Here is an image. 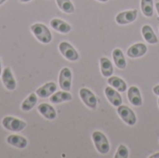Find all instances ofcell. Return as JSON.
<instances>
[{
    "label": "cell",
    "mask_w": 159,
    "mask_h": 158,
    "mask_svg": "<svg viewBox=\"0 0 159 158\" xmlns=\"http://www.w3.org/2000/svg\"><path fill=\"white\" fill-rule=\"evenodd\" d=\"M31 31L35 38L43 44H48L52 40V34L49 29L43 23L33 24L31 26Z\"/></svg>",
    "instance_id": "6da1fadb"
},
{
    "label": "cell",
    "mask_w": 159,
    "mask_h": 158,
    "mask_svg": "<svg viewBox=\"0 0 159 158\" xmlns=\"http://www.w3.org/2000/svg\"><path fill=\"white\" fill-rule=\"evenodd\" d=\"M92 140L97 151L102 155H106L110 151L109 142L106 136L101 131H94L92 133Z\"/></svg>",
    "instance_id": "7a4b0ae2"
},
{
    "label": "cell",
    "mask_w": 159,
    "mask_h": 158,
    "mask_svg": "<svg viewBox=\"0 0 159 158\" xmlns=\"http://www.w3.org/2000/svg\"><path fill=\"white\" fill-rule=\"evenodd\" d=\"M26 122L13 116H6L2 119V126L9 131L19 132L26 128Z\"/></svg>",
    "instance_id": "3957f363"
},
{
    "label": "cell",
    "mask_w": 159,
    "mask_h": 158,
    "mask_svg": "<svg viewBox=\"0 0 159 158\" xmlns=\"http://www.w3.org/2000/svg\"><path fill=\"white\" fill-rule=\"evenodd\" d=\"M59 50L61 54L70 61H75L79 59V54L76 49L68 42H61L59 45Z\"/></svg>",
    "instance_id": "277c9868"
},
{
    "label": "cell",
    "mask_w": 159,
    "mask_h": 158,
    "mask_svg": "<svg viewBox=\"0 0 159 158\" xmlns=\"http://www.w3.org/2000/svg\"><path fill=\"white\" fill-rule=\"evenodd\" d=\"M117 113L121 119L129 126H134L137 122V117L134 112L126 105H120L117 107Z\"/></svg>",
    "instance_id": "5b68a950"
},
{
    "label": "cell",
    "mask_w": 159,
    "mask_h": 158,
    "mask_svg": "<svg viewBox=\"0 0 159 158\" xmlns=\"http://www.w3.org/2000/svg\"><path fill=\"white\" fill-rule=\"evenodd\" d=\"M79 95L80 98L82 100V102L90 109H96L97 107V103H98V100L95 96V94L89 90V88H82L79 90Z\"/></svg>",
    "instance_id": "8992f818"
},
{
    "label": "cell",
    "mask_w": 159,
    "mask_h": 158,
    "mask_svg": "<svg viewBox=\"0 0 159 158\" xmlns=\"http://www.w3.org/2000/svg\"><path fill=\"white\" fill-rule=\"evenodd\" d=\"M59 84L62 90L70 91L72 87V72L68 67H64L61 70L59 75Z\"/></svg>",
    "instance_id": "52a82bcc"
},
{
    "label": "cell",
    "mask_w": 159,
    "mask_h": 158,
    "mask_svg": "<svg viewBox=\"0 0 159 158\" xmlns=\"http://www.w3.org/2000/svg\"><path fill=\"white\" fill-rule=\"evenodd\" d=\"M137 14H138V11L136 9L120 12V13H118L116 15V21L120 25H125V24L131 23L137 19Z\"/></svg>",
    "instance_id": "ba28073f"
},
{
    "label": "cell",
    "mask_w": 159,
    "mask_h": 158,
    "mask_svg": "<svg viewBox=\"0 0 159 158\" xmlns=\"http://www.w3.org/2000/svg\"><path fill=\"white\" fill-rule=\"evenodd\" d=\"M1 77H2V82H3V85L5 86V88L7 89V90H14L16 88V80L13 76V74H12V71L10 69V67H6L3 71H2V74H1Z\"/></svg>",
    "instance_id": "9c48e42d"
},
{
    "label": "cell",
    "mask_w": 159,
    "mask_h": 158,
    "mask_svg": "<svg viewBox=\"0 0 159 158\" xmlns=\"http://www.w3.org/2000/svg\"><path fill=\"white\" fill-rule=\"evenodd\" d=\"M104 93L106 98L108 99V101L110 102V103L115 106V107H118L122 104V97L121 95L115 90L113 88L111 87H106L104 89Z\"/></svg>",
    "instance_id": "30bf717a"
},
{
    "label": "cell",
    "mask_w": 159,
    "mask_h": 158,
    "mask_svg": "<svg viewBox=\"0 0 159 158\" xmlns=\"http://www.w3.org/2000/svg\"><path fill=\"white\" fill-rule=\"evenodd\" d=\"M57 90V85L54 82H48L36 89V95L40 98L50 97Z\"/></svg>",
    "instance_id": "8fae6325"
},
{
    "label": "cell",
    "mask_w": 159,
    "mask_h": 158,
    "mask_svg": "<svg viewBox=\"0 0 159 158\" xmlns=\"http://www.w3.org/2000/svg\"><path fill=\"white\" fill-rule=\"evenodd\" d=\"M39 114L48 120H54L57 116L55 109L48 103H41L37 106Z\"/></svg>",
    "instance_id": "7c38bea8"
},
{
    "label": "cell",
    "mask_w": 159,
    "mask_h": 158,
    "mask_svg": "<svg viewBox=\"0 0 159 158\" xmlns=\"http://www.w3.org/2000/svg\"><path fill=\"white\" fill-rule=\"evenodd\" d=\"M147 52V47L143 43H137L132 45L127 51V54L130 58H140L146 54Z\"/></svg>",
    "instance_id": "4fadbf2b"
},
{
    "label": "cell",
    "mask_w": 159,
    "mask_h": 158,
    "mask_svg": "<svg viewBox=\"0 0 159 158\" xmlns=\"http://www.w3.org/2000/svg\"><path fill=\"white\" fill-rule=\"evenodd\" d=\"M7 142L11 146H14L19 149H24L28 145V141L26 140V138L16 134L9 135L7 138Z\"/></svg>",
    "instance_id": "5bb4252c"
},
{
    "label": "cell",
    "mask_w": 159,
    "mask_h": 158,
    "mask_svg": "<svg viewBox=\"0 0 159 158\" xmlns=\"http://www.w3.org/2000/svg\"><path fill=\"white\" fill-rule=\"evenodd\" d=\"M128 99L130 103L134 106H142L143 99L140 89L137 87H130L128 91Z\"/></svg>",
    "instance_id": "9a60e30c"
},
{
    "label": "cell",
    "mask_w": 159,
    "mask_h": 158,
    "mask_svg": "<svg viewBox=\"0 0 159 158\" xmlns=\"http://www.w3.org/2000/svg\"><path fill=\"white\" fill-rule=\"evenodd\" d=\"M50 26L55 31L61 33V34H68L72 30L71 25L61 19H52L50 20Z\"/></svg>",
    "instance_id": "2e32d148"
},
{
    "label": "cell",
    "mask_w": 159,
    "mask_h": 158,
    "mask_svg": "<svg viewBox=\"0 0 159 158\" xmlns=\"http://www.w3.org/2000/svg\"><path fill=\"white\" fill-rule=\"evenodd\" d=\"M50 102L54 104H59L64 102H70L72 100V95L69 93V91H58L56 93H53L50 96Z\"/></svg>",
    "instance_id": "e0dca14e"
},
{
    "label": "cell",
    "mask_w": 159,
    "mask_h": 158,
    "mask_svg": "<svg viewBox=\"0 0 159 158\" xmlns=\"http://www.w3.org/2000/svg\"><path fill=\"white\" fill-rule=\"evenodd\" d=\"M100 64H101L102 74L104 77H110L114 73V67H113L111 61L108 58L102 57L100 59Z\"/></svg>",
    "instance_id": "ac0fdd59"
},
{
    "label": "cell",
    "mask_w": 159,
    "mask_h": 158,
    "mask_svg": "<svg viewBox=\"0 0 159 158\" xmlns=\"http://www.w3.org/2000/svg\"><path fill=\"white\" fill-rule=\"evenodd\" d=\"M142 33H143V38L146 40V42H148L149 44H157L158 42V39L154 32V30L152 29V27L150 25H143L142 28Z\"/></svg>",
    "instance_id": "d6986e66"
},
{
    "label": "cell",
    "mask_w": 159,
    "mask_h": 158,
    "mask_svg": "<svg viewBox=\"0 0 159 158\" xmlns=\"http://www.w3.org/2000/svg\"><path fill=\"white\" fill-rule=\"evenodd\" d=\"M108 84L119 92H125L127 90L126 82L117 76H110L108 79Z\"/></svg>",
    "instance_id": "ffe728a7"
},
{
    "label": "cell",
    "mask_w": 159,
    "mask_h": 158,
    "mask_svg": "<svg viewBox=\"0 0 159 158\" xmlns=\"http://www.w3.org/2000/svg\"><path fill=\"white\" fill-rule=\"evenodd\" d=\"M37 102V95L36 93H31L21 103L20 108L23 112H29L32 110Z\"/></svg>",
    "instance_id": "44dd1931"
},
{
    "label": "cell",
    "mask_w": 159,
    "mask_h": 158,
    "mask_svg": "<svg viewBox=\"0 0 159 158\" xmlns=\"http://www.w3.org/2000/svg\"><path fill=\"white\" fill-rule=\"evenodd\" d=\"M113 59L115 61V63L117 68L119 69H125L127 66V61L124 57V54L120 48H116L113 51Z\"/></svg>",
    "instance_id": "7402d4cb"
},
{
    "label": "cell",
    "mask_w": 159,
    "mask_h": 158,
    "mask_svg": "<svg viewBox=\"0 0 159 158\" xmlns=\"http://www.w3.org/2000/svg\"><path fill=\"white\" fill-rule=\"evenodd\" d=\"M141 7L144 16L148 18L152 17L154 14V0H142Z\"/></svg>",
    "instance_id": "603a6c76"
},
{
    "label": "cell",
    "mask_w": 159,
    "mask_h": 158,
    "mask_svg": "<svg viewBox=\"0 0 159 158\" xmlns=\"http://www.w3.org/2000/svg\"><path fill=\"white\" fill-rule=\"evenodd\" d=\"M58 7L61 10H62L65 13L71 14L75 12V7L71 0H56Z\"/></svg>",
    "instance_id": "cb8c5ba5"
},
{
    "label": "cell",
    "mask_w": 159,
    "mask_h": 158,
    "mask_svg": "<svg viewBox=\"0 0 159 158\" xmlns=\"http://www.w3.org/2000/svg\"><path fill=\"white\" fill-rule=\"evenodd\" d=\"M129 150H128V148L124 145V144H121L119 147H118V149H117V151H116V156H115V157L116 158H128L129 157Z\"/></svg>",
    "instance_id": "d4e9b609"
},
{
    "label": "cell",
    "mask_w": 159,
    "mask_h": 158,
    "mask_svg": "<svg viewBox=\"0 0 159 158\" xmlns=\"http://www.w3.org/2000/svg\"><path fill=\"white\" fill-rule=\"evenodd\" d=\"M154 93L156 94V95H157V96H159V85H157V86H156L155 88H154Z\"/></svg>",
    "instance_id": "484cf974"
},
{
    "label": "cell",
    "mask_w": 159,
    "mask_h": 158,
    "mask_svg": "<svg viewBox=\"0 0 159 158\" xmlns=\"http://www.w3.org/2000/svg\"><path fill=\"white\" fill-rule=\"evenodd\" d=\"M150 158H159V153H157V154H155V155L151 156Z\"/></svg>",
    "instance_id": "4316f807"
},
{
    "label": "cell",
    "mask_w": 159,
    "mask_h": 158,
    "mask_svg": "<svg viewBox=\"0 0 159 158\" xmlns=\"http://www.w3.org/2000/svg\"><path fill=\"white\" fill-rule=\"evenodd\" d=\"M156 7H157V13H158L159 15V2H157V3L156 4Z\"/></svg>",
    "instance_id": "83f0119b"
},
{
    "label": "cell",
    "mask_w": 159,
    "mask_h": 158,
    "mask_svg": "<svg viewBox=\"0 0 159 158\" xmlns=\"http://www.w3.org/2000/svg\"><path fill=\"white\" fill-rule=\"evenodd\" d=\"M2 74V65H1V59H0V76Z\"/></svg>",
    "instance_id": "f1b7e54d"
},
{
    "label": "cell",
    "mask_w": 159,
    "mask_h": 158,
    "mask_svg": "<svg viewBox=\"0 0 159 158\" xmlns=\"http://www.w3.org/2000/svg\"><path fill=\"white\" fill-rule=\"evenodd\" d=\"M20 2H22V3H27V2H30V1H32V0H20Z\"/></svg>",
    "instance_id": "f546056e"
},
{
    "label": "cell",
    "mask_w": 159,
    "mask_h": 158,
    "mask_svg": "<svg viewBox=\"0 0 159 158\" xmlns=\"http://www.w3.org/2000/svg\"><path fill=\"white\" fill-rule=\"evenodd\" d=\"M6 1H7V0H0V6H1L4 2H6Z\"/></svg>",
    "instance_id": "4dcf8cb0"
},
{
    "label": "cell",
    "mask_w": 159,
    "mask_h": 158,
    "mask_svg": "<svg viewBox=\"0 0 159 158\" xmlns=\"http://www.w3.org/2000/svg\"><path fill=\"white\" fill-rule=\"evenodd\" d=\"M97 1H100V2H103L104 3V2H107L108 0H97Z\"/></svg>",
    "instance_id": "1f68e13d"
},
{
    "label": "cell",
    "mask_w": 159,
    "mask_h": 158,
    "mask_svg": "<svg viewBox=\"0 0 159 158\" xmlns=\"http://www.w3.org/2000/svg\"><path fill=\"white\" fill-rule=\"evenodd\" d=\"M157 102H158V106H159V99H158V101H157Z\"/></svg>",
    "instance_id": "d6a6232c"
}]
</instances>
